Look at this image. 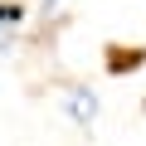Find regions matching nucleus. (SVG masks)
Wrapping results in <instances>:
<instances>
[{
    "label": "nucleus",
    "mask_w": 146,
    "mask_h": 146,
    "mask_svg": "<svg viewBox=\"0 0 146 146\" xmlns=\"http://www.w3.org/2000/svg\"><path fill=\"white\" fill-rule=\"evenodd\" d=\"M98 112H102V98H98V88H88V83H73V88H63V117L78 127V131H93Z\"/></svg>",
    "instance_id": "obj_1"
},
{
    "label": "nucleus",
    "mask_w": 146,
    "mask_h": 146,
    "mask_svg": "<svg viewBox=\"0 0 146 146\" xmlns=\"http://www.w3.org/2000/svg\"><path fill=\"white\" fill-rule=\"evenodd\" d=\"M25 20V5H10V0H0V25H20Z\"/></svg>",
    "instance_id": "obj_2"
},
{
    "label": "nucleus",
    "mask_w": 146,
    "mask_h": 146,
    "mask_svg": "<svg viewBox=\"0 0 146 146\" xmlns=\"http://www.w3.org/2000/svg\"><path fill=\"white\" fill-rule=\"evenodd\" d=\"M39 10H44V15H54V10H58V0H39Z\"/></svg>",
    "instance_id": "obj_3"
}]
</instances>
